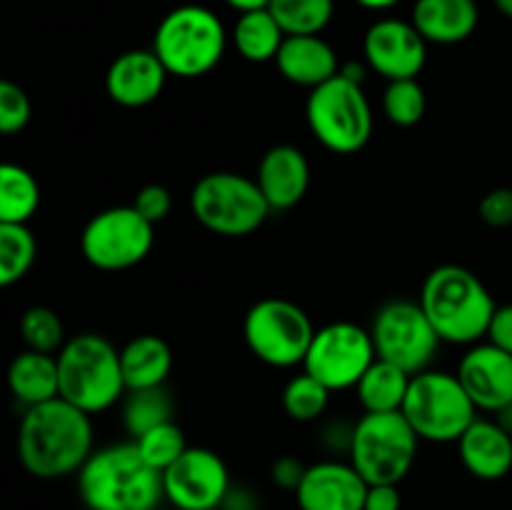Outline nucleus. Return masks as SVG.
<instances>
[{
	"mask_svg": "<svg viewBox=\"0 0 512 510\" xmlns=\"http://www.w3.org/2000/svg\"><path fill=\"white\" fill-rule=\"evenodd\" d=\"M410 380L413 375L405 373L403 368L383 358H375V363L365 370L360 383L355 385V395L365 413H398L408 398Z\"/></svg>",
	"mask_w": 512,
	"mask_h": 510,
	"instance_id": "nucleus-25",
	"label": "nucleus"
},
{
	"mask_svg": "<svg viewBox=\"0 0 512 510\" xmlns=\"http://www.w3.org/2000/svg\"><path fill=\"white\" fill-rule=\"evenodd\" d=\"M485 338L493 345H498V348H503L505 353L512 355V303L498 305Z\"/></svg>",
	"mask_w": 512,
	"mask_h": 510,
	"instance_id": "nucleus-38",
	"label": "nucleus"
},
{
	"mask_svg": "<svg viewBox=\"0 0 512 510\" xmlns=\"http://www.w3.org/2000/svg\"><path fill=\"white\" fill-rule=\"evenodd\" d=\"M428 95L418 78L390 80L383 93V113L398 128H413L425 118Z\"/></svg>",
	"mask_w": 512,
	"mask_h": 510,
	"instance_id": "nucleus-33",
	"label": "nucleus"
},
{
	"mask_svg": "<svg viewBox=\"0 0 512 510\" xmlns=\"http://www.w3.org/2000/svg\"><path fill=\"white\" fill-rule=\"evenodd\" d=\"M190 213L205 230L223 238H245L263 228L273 208L255 178L230 170L208 173L190 190Z\"/></svg>",
	"mask_w": 512,
	"mask_h": 510,
	"instance_id": "nucleus-6",
	"label": "nucleus"
},
{
	"mask_svg": "<svg viewBox=\"0 0 512 510\" xmlns=\"http://www.w3.org/2000/svg\"><path fill=\"white\" fill-rule=\"evenodd\" d=\"M493 3H495V8L505 15V18L512 20V0H493Z\"/></svg>",
	"mask_w": 512,
	"mask_h": 510,
	"instance_id": "nucleus-44",
	"label": "nucleus"
},
{
	"mask_svg": "<svg viewBox=\"0 0 512 510\" xmlns=\"http://www.w3.org/2000/svg\"><path fill=\"white\" fill-rule=\"evenodd\" d=\"M275 68L288 83L318 88L340 73L338 53L320 35H288L280 45Z\"/></svg>",
	"mask_w": 512,
	"mask_h": 510,
	"instance_id": "nucleus-20",
	"label": "nucleus"
},
{
	"mask_svg": "<svg viewBox=\"0 0 512 510\" xmlns=\"http://www.w3.org/2000/svg\"><path fill=\"white\" fill-rule=\"evenodd\" d=\"M305 120L315 140L335 155L358 153L373 135V108L363 85L340 73L310 90Z\"/></svg>",
	"mask_w": 512,
	"mask_h": 510,
	"instance_id": "nucleus-7",
	"label": "nucleus"
},
{
	"mask_svg": "<svg viewBox=\"0 0 512 510\" xmlns=\"http://www.w3.org/2000/svg\"><path fill=\"white\" fill-rule=\"evenodd\" d=\"M365 63L385 80L418 78L428 63V40L410 20L380 18L363 38Z\"/></svg>",
	"mask_w": 512,
	"mask_h": 510,
	"instance_id": "nucleus-15",
	"label": "nucleus"
},
{
	"mask_svg": "<svg viewBox=\"0 0 512 510\" xmlns=\"http://www.w3.org/2000/svg\"><path fill=\"white\" fill-rule=\"evenodd\" d=\"M360 8H368V10H388L393 5H398L400 0H355Z\"/></svg>",
	"mask_w": 512,
	"mask_h": 510,
	"instance_id": "nucleus-43",
	"label": "nucleus"
},
{
	"mask_svg": "<svg viewBox=\"0 0 512 510\" xmlns=\"http://www.w3.org/2000/svg\"><path fill=\"white\" fill-rule=\"evenodd\" d=\"M223 20L205 5H178L155 28L153 50L168 75L193 80L213 73L228 48Z\"/></svg>",
	"mask_w": 512,
	"mask_h": 510,
	"instance_id": "nucleus-5",
	"label": "nucleus"
},
{
	"mask_svg": "<svg viewBox=\"0 0 512 510\" xmlns=\"http://www.w3.org/2000/svg\"><path fill=\"white\" fill-rule=\"evenodd\" d=\"M78 493L88 510H155L165 498L163 473L145 463L135 443H115L85 460Z\"/></svg>",
	"mask_w": 512,
	"mask_h": 510,
	"instance_id": "nucleus-2",
	"label": "nucleus"
},
{
	"mask_svg": "<svg viewBox=\"0 0 512 510\" xmlns=\"http://www.w3.org/2000/svg\"><path fill=\"white\" fill-rule=\"evenodd\" d=\"M60 398L88 415L113 408L128 388L120 368V350L98 333H80L60 348Z\"/></svg>",
	"mask_w": 512,
	"mask_h": 510,
	"instance_id": "nucleus-4",
	"label": "nucleus"
},
{
	"mask_svg": "<svg viewBox=\"0 0 512 510\" xmlns=\"http://www.w3.org/2000/svg\"><path fill=\"white\" fill-rule=\"evenodd\" d=\"M20 338L28 350L48 355H58L60 348L68 343L60 315L45 305H33L20 315Z\"/></svg>",
	"mask_w": 512,
	"mask_h": 510,
	"instance_id": "nucleus-32",
	"label": "nucleus"
},
{
	"mask_svg": "<svg viewBox=\"0 0 512 510\" xmlns=\"http://www.w3.org/2000/svg\"><path fill=\"white\" fill-rule=\"evenodd\" d=\"M478 215L490 228H510L512 225V188H493L483 195Z\"/></svg>",
	"mask_w": 512,
	"mask_h": 510,
	"instance_id": "nucleus-37",
	"label": "nucleus"
},
{
	"mask_svg": "<svg viewBox=\"0 0 512 510\" xmlns=\"http://www.w3.org/2000/svg\"><path fill=\"white\" fill-rule=\"evenodd\" d=\"M375 358L378 353L370 330L350 320H338L315 330L303 370L335 393L355 388Z\"/></svg>",
	"mask_w": 512,
	"mask_h": 510,
	"instance_id": "nucleus-13",
	"label": "nucleus"
},
{
	"mask_svg": "<svg viewBox=\"0 0 512 510\" xmlns=\"http://www.w3.org/2000/svg\"><path fill=\"white\" fill-rule=\"evenodd\" d=\"M268 10L285 35H320L333 20L335 0H270Z\"/></svg>",
	"mask_w": 512,
	"mask_h": 510,
	"instance_id": "nucleus-29",
	"label": "nucleus"
},
{
	"mask_svg": "<svg viewBox=\"0 0 512 510\" xmlns=\"http://www.w3.org/2000/svg\"><path fill=\"white\" fill-rule=\"evenodd\" d=\"M93 455V423L85 410L63 398L25 408L18 428V458L40 480L80 473Z\"/></svg>",
	"mask_w": 512,
	"mask_h": 510,
	"instance_id": "nucleus-1",
	"label": "nucleus"
},
{
	"mask_svg": "<svg viewBox=\"0 0 512 510\" xmlns=\"http://www.w3.org/2000/svg\"><path fill=\"white\" fill-rule=\"evenodd\" d=\"M280 400H283V410L288 413V418L298 420V423H313L328 410L330 390L303 370L285 383Z\"/></svg>",
	"mask_w": 512,
	"mask_h": 510,
	"instance_id": "nucleus-31",
	"label": "nucleus"
},
{
	"mask_svg": "<svg viewBox=\"0 0 512 510\" xmlns=\"http://www.w3.org/2000/svg\"><path fill=\"white\" fill-rule=\"evenodd\" d=\"M458 453L470 475L478 480H500L512 470V435L495 420L475 418L460 435Z\"/></svg>",
	"mask_w": 512,
	"mask_h": 510,
	"instance_id": "nucleus-21",
	"label": "nucleus"
},
{
	"mask_svg": "<svg viewBox=\"0 0 512 510\" xmlns=\"http://www.w3.org/2000/svg\"><path fill=\"white\" fill-rule=\"evenodd\" d=\"M313 320L298 303L263 298L245 313L243 338L250 353L270 368H295L305 363L313 343Z\"/></svg>",
	"mask_w": 512,
	"mask_h": 510,
	"instance_id": "nucleus-10",
	"label": "nucleus"
},
{
	"mask_svg": "<svg viewBox=\"0 0 512 510\" xmlns=\"http://www.w3.org/2000/svg\"><path fill=\"white\" fill-rule=\"evenodd\" d=\"M155 225L133 205H118L95 213L80 233V250L93 268L105 273L135 268L150 255Z\"/></svg>",
	"mask_w": 512,
	"mask_h": 510,
	"instance_id": "nucleus-12",
	"label": "nucleus"
},
{
	"mask_svg": "<svg viewBox=\"0 0 512 510\" xmlns=\"http://www.w3.org/2000/svg\"><path fill=\"white\" fill-rule=\"evenodd\" d=\"M233 10L238 13H245V10H258V8H268L270 0H225Z\"/></svg>",
	"mask_w": 512,
	"mask_h": 510,
	"instance_id": "nucleus-41",
	"label": "nucleus"
},
{
	"mask_svg": "<svg viewBox=\"0 0 512 510\" xmlns=\"http://www.w3.org/2000/svg\"><path fill=\"white\" fill-rule=\"evenodd\" d=\"M400 508H403L400 485H395V483L368 485V495H365V510H400Z\"/></svg>",
	"mask_w": 512,
	"mask_h": 510,
	"instance_id": "nucleus-39",
	"label": "nucleus"
},
{
	"mask_svg": "<svg viewBox=\"0 0 512 510\" xmlns=\"http://www.w3.org/2000/svg\"><path fill=\"white\" fill-rule=\"evenodd\" d=\"M40 208V185L23 165L0 168V223H25Z\"/></svg>",
	"mask_w": 512,
	"mask_h": 510,
	"instance_id": "nucleus-27",
	"label": "nucleus"
},
{
	"mask_svg": "<svg viewBox=\"0 0 512 510\" xmlns=\"http://www.w3.org/2000/svg\"><path fill=\"white\" fill-rule=\"evenodd\" d=\"M420 305L443 343L475 345L488 335L498 303L473 270L463 265H438L420 290Z\"/></svg>",
	"mask_w": 512,
	"mask_h": 510,
	"instance_id": "nucleus-3",
	"label": "nucleus"
},
{
	"mask_svg": "<svg viewBox=\"0 0 512 510\" xmlns=\"http://www.w3.org/2000/svg\"><path fill=\"white\" fill-rule=\"evenodd\" d=\"M38 243L25 223H0V285L20 283L33 268Z\"/></svg>",
	"mask_w": 512,
	"mask_h": 510,
	"instance_id": "nucleus-28",
	"label": "nucleus"
},
{
	"mask_svg": "<svg viewBox=\"0 0 512 510\" xmlns=\"http://www.w3.org/2000/svg\"><path fill=\"white\" fill-rule=\"evenodd\" d=\"M138 445L140 455L145 458V463L153 465L158 473H165L185 450L190 448L188 440H185L183 428H180L175 420H165V423L155 425L148 433H143L140 438L133 440Z\"/></svg>",
	"mask_w": 512,
	"mask_h": 510,
	"instance_id": "nucleus-34",
	"label": "nucleus"
},
{
	"mask_svg": "<svg viewBox=\"0 0 512 510\" xmlns=\"http://www.w3.org/2000/svg\"><path fill=\"white\" fill-rule=\"evenodd\" d=\"M305 470H308V465L300 463L298 458L285 455V458H278L273 463V480L280 485V488H288L295 493V488H298L300 480H303Z\"/></svg>",
	"mask_w": 512,
	"mask_h": 510,
	"instance_id": "nucleus-40",
	"label": "nucleus"
},
{
	"mask_svg": "<svg viewBox=\"0 0 512 510\" xmlns=\"http://www.w3.org/2000/svg\"><path fill=\"white\" fill-rule=\"evenodd\" d=\"M458 378L478 410L498 413L512 403V355L490 340L470 345L458 363Z\"/></svg>",
	"mask_w": 512,
	"mask_h": 510,
	"instance_id": "nucleus-17",
	"label": "nucleus"
},
{
	"mask_svg": "<svg viewBox=\"0 0 512 510\" xmlns=\"http://www.w3.org/2000/svg\"><path fill=\"white\" fill-rule=\"evenodd\" d=\"M400 413L413 425L418 438L428 443H458L460 435L478 418V408L458 373L445 370H423L413 375Z\"/></svg>",
	"mask_w": 512,
	"mask_h": 510,
	"instance_id": "nucleus-9",
	"label": "nucleus"
},
{
	"mask_svg": "<svg viewBox=\"0 0 512 510\" xmlns=\"http://www.w3.org/2000/svg\"><path fill=\"white\" fill-rule=\"evenodd\" d=\"M370 335L378 358L395 363L410 375L430 370L443 343L423 305L415 300H388L380 305L370 325Z\"/></svg>",
	"mask_w": 512,
	"mask_h": 510,
	"instance_id": "nucleus-11",
	"label": "nucleus"
},
{
	"mask_svg": "<svg viewBox=\"0 0 512 510\" xmlns=\"http://www.w3.org/2000/svg\"><path fill=\"white\" fill-rule=\"evenodd\" d=\"M173 420V400L165 388L128 390L123 398V425L128 435L140 438L155 425Z\"/></svg>",
	"mask_w": 512,
	"mask_h": 510,
	"instance_id": "nucleus-30",
	"label": "nucleus"
},
{
	"mask_svg": "<svg viewBox=\"0 0 512 510\" xmlns=\"http://www.w3.org/2000/svg\"><path fill=\"white\" fill-rule=\"evenodd\" d=\"M33 105H30L28 93L13 80L0 83V130L5 135H15L30 123Z\"/></svg>",
	"mask_w": 512,
	"mask_h": 510,
	"instance_id": "nucleus-35",
	"label": "nucleus"
},
{
	"mask_svg": "<svg viewBox=\"0 0 512 510\" xmlns=\"http://www.w3.org/2000/svg\"><path fill=\"white\" fill-rule=\"evenodd\" d=\"M495 415V423L500 425V428L505 430V433L508 435H512V403L510 405H505V408H500L498 413H493Z\"/></svg>",
	"mask_w": 512,
	"mask_h": 510,
	"instance_id": "nucleus-42",
	"label": "nucleus"
},
{
	"mask_svg": "<svg viewBox=\"0 0 512 510\" xmlns=\"http://www.w3.org/2000/svg\"><path fill=\"white\" fill-rule=\"evenodd\" d=\"M8 388L25 408L60 398L58 358L38 350H20L8 365Z\"/></svg>",
	"mask_w": 512,
	"mask_h": 510,
	"instance_id": "nucleus-23",
	"label": "nucleus"
},
{
	"mask_svg": "<svg viewBox=\"0 0 512 510\" xmlns=\"http://www.w3.org/2000/svg\"><path fill=\"white\" fill-rule=\"evenodd\" d=\"M255 183L263 190L265 200L273 210H290L308 195L310 163L305 153L295 145H273L260 158Z\"/></svg>",
	"mask_w": 512,
	"mask_h": 510,
	"instance_id": "nucleus-19",
	"label": "nucleus"
},
{
	"mask_svg": "<svg viewBox=\"0 0 512 510\" xmlns=\"http://www.w3.org/2000/svg\"><path fill=\"white\" fill-rule=\"evenodd\" d=\"M163 493L178 510H218L230 495V473L215 450L188 448L163 473Z\"/></svg>",
	"mask_w": 512,
	"mask_h": 510,
	"instance_id": "nucleus-14",
	"label": "nucleus"
},
{
	"mask_svg": "<svg viewBox=\"0 0 512 510\" xmlns=\"http://www.w3.org/2000/svg\"><path fill=\"white\" fill-rule=\"evenodd\" d=\"M120 368L128 390L163 388L173 370V350L160 335H135L120 348Z\"/></svg>",
	"mask_w": 512,
	"mask_h": 510,
	"instance_id": "nucleus-24",
	"label": "nucleus"
},
{
	"mask_svg": "<svg viewBox=\"0 0 512 510\" xmlns=\"http://www.w3.org/2000/svg\"><path fill=\"white\" fill-rule=\"evenodd\" d=\"M410 23L428 43L458 45L475 33L480 10L475 0H415Z\"/></svg>",
	"mask_w": 512,
	"mask_h": 510,
	"instance_id": "nucleus-22",
	"label": "nucleus"
},
{
	"mask_svg": "<svg viewBox=\"0 0 512 510\" xmlns=\"http://www.w3.org/2000/svg\"><path fill=\"white\" fill-rule=\"evenodd\" d=\"M420 438L400 413H365L350 430L348 455L368 485H400L418 458Z\"/></svg>",
	"mask_w": 512,
	"mask_h": 510,
	"instance_id": "nucleus-8",
	"label": "nucleus"
},
{
	"mask_svg": "<svg viewBox=\"0 0 512 510\" xmlns=\"http://www.w3.org/2000/svg\"><path fill=\"white\" fill-rule=\"evenodd\" d=\"M285 38L288 35L283 33V28L268 8L240 13V18L233 25V33H230V43L250 63H270V60L275 63Z\"/></svg>",
	"mask_w": 512,
	"mask_h": 510,
	"instance_id": "nucleus-26",
	"label": "nucleus"
},
{
	"mask_svg": "<svg viewBox=\"0 0 512 510\" xmlns=\"http://www.w3.org/2000/svg\"><path fill=\"white\" fill-rule=\"evenodd\" d=\"M133 208L138 210L148 223L158 225L163 223L170 215V210H173V195H170V190L160 183L143 185V188L135 193Z\"/></svg>",
	"mask_w": 512,
	"mask_h": 510,
	"instance_id": "nucleus-36",
	"label": "nucleus"
},
{
	"mask_svg": "<svg viewBox=\"0 0 512 510\" xmlns=\"http://www.w3.org/2000/svg\"><path fill=\"white\" fill-rule=\"evenodd\" d=\"M168 80V70L155 50H125L110 63L105 75V90L110 100L123 108H143L160 98Z\"/></svg>",
	"mask_w": 512,
	"mask_h": 510,
	"instance_id": "nucleus-18",
	"label": "nucleus"
},
{
	"mask_svg": "<svg viewBox=\"0 0 512 510\" xmlns=\"http://www.w3.org/2000/svg\"><path fill=\"white\" fill-rule=\"evenodd\" d=\"M368 480L353 463L323 460L308 465L303 480L295 488L300 510H365Z\"/></svg>",
	"mask_w": 512,
	"mask_h": 510,
	"instance_id": "nucleus-16",
	"label": "nucleus"
}]
</instances>
